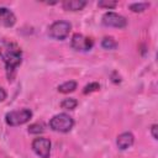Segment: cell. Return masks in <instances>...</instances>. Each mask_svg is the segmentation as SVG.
Wrapping results in <instances>:
<instances>
[{
  "mask_svg": "<svg viewBox=\"0 0 158 158\" xmlns=\"http://www.w3.org/2000/svg\"><path fill=\"white\" fill-rule=\"evenodd\" d=\"M0 57L5 63V69L9 80H12L15 77L16 68L21 64L22 60L21 48L14 42L4 41L0 43Z\"/></svg>",
  "mask_w": 158,
  "mask_h": 158,
  "instance_id": "obj_1",
  "label": "cell"
},
{
  "mask_svg": "<svg viewBox=\"0 0 158 158\" xmlns=\"http://www.w3.org/2000/svg\"><path fill=\"white\" fill-rule=\"evenodd\" d=\"M74 126V120L67 114H58L49 121V127L56 132H69Z\"/></svg>",
  "mask_w": 158,
  "mask_h": 158,
  "instance_id": "obj_2",
  "label": "cell"
},
{
  "mask_svg": "<svg viewBox=\"0 0 158 158\" xmlns=\"http://www.w3.org/2000/svg\"><path fill=\"white\" fill-rule=\"evenodd\" d=\"M32 117V111L30 109H21V110H15L10 111L5 116V121L9 126H20L30 121Z\"/></svg>",
  "mask_w": 158,
  "mask_h": 158,
  "instance_id": "obj_3",
  "label": "cell"
},
{
  "mask_svg": "<svg viewBox=\"0 0 158 158\" xmlns=\"http://www.w3.org/2000/svg\"><path fill=\"white\" fill-rule=\"evenodd\" d=\"M70 23L67 21H56L49 26L48 35L54 40H64L70 32Z\"/></svg>",
  "mask_w": 158,
  "mask_h": 158,
  "instance_id": "obj_4",
  "label": "cell"
},
{
  "mask_svg": "<svg viewBox=\"0 0 158 158\" xmlns=\"http://www.w3.org/2000/svg\"><path fill=\"white\" fill-rule=\"evenodd\" d=\"M32 149L41 158H49V154H51V141L48 138H44V137L35 138L33 142H32Z\"/></svg>",
  "mask_w": 158,
  "mask_h": 158,
  "instance_id": "obj_5",
  "label": "cell"
},
{
  "mask_svg": "<svg viewBox=\"0 0 158 158\" xmlns=\"http://www.w3.org/2000/svg\"><path fill=\"white\" fill-rule=\"evenodd\" d=\"M101 21H102V25H105L107 27L123 28L127 25V21H126V19L123 16H121V15H118L116 12H112V11L105 12Z\"/></svg>",
  "mask_w": 158,
  "mask_h": 158,
  "instance_id": "obj_6",
  "label": "cell"
},
{
  "mask_svg": "<svg viewBox=\"0 0 158 158\" xmlns=\"http://www.w3.org/2000/svg\"><path fill=\"white\" fill-rule=\"evenodd\" d=\"M93 40L89 38V37H85L80 33H75L73 35L72 37V41H70V46L75 49V51H80V52H86V51H90L93 48Z\"/></svg>",
  "mask_w": 158,
  "mask_h": 158,
  "instance_id": "obj_7",
  "label": "cell"
},
{
  "mask_svg": "<svg viewBox=\"0 0 158 158\" xmlns=\"http://www.w3.org/2000/svg\"><path fill=\"white\" fill-rule=\"evenodd\" d=\"M16 22V16L14 12L6 7H0V26L11 27Z\"/></svg>",
  "mask_w": 158,
  "mask_h": 158,
  "instance_id": "obj_8",
  "label": "cell"
},
{
  "mask_svg": "<svg viewBox=\"0 0 158 158\" xmlns=\"http://www.w3.org/2000/svg\"><path fill=\"white\" fill-rule=\"evenodd\" d=\"M133 141H135V137L131 132H123L117 137L116 143H117V147L121 151H125V149H127L128 147H131L133 144Z\"/></svg>",
  "mask_w": 158,
  "mask_h": 158,
  "instance_id": "obj_9",
  "label": "cell"
},
{
  "mask_svg": "<svg viewBox=\"0 0 158 158\" xmlns=\"http://www.w3.org/2000/svg\"><path fill=\"white\" fill-rule=\"evenodd\" d=\"M86 5V1L83 0H67L62 4L63 9L67 11H79Z\"/></svg>",
  "mask_w": 158,
  "mask_h": 158,
  "instance_id": "obj_10",
  "label": "cell"
},
{
  "mask_svg": "<svg viewBox=\"0 0 158 158\" xmlns=\"http://www.w3.org/2000/svg\"><path fill=\"white\" fill-rule=\"evenodd\" d=\"M77 89V83L74 80H69V81H65L63 84H60L58 86V91L59 93H63V94H68V93H72Z\"/></svg>",
  "mask_w": 158,
  "mask_h": 158,
  "instance_id": "obj_11",
  "label": "cell"
},
{
  "mask_svg": "<svg viewBox=\"0 0 158 158\" xmlns=\"http://www.w3.org/2000/svg\"><path fill=\"white\" fill-rule=\"evenodd\" d=\"M77 105H78V101L74 98H67L60 102L62 109H65V110H73L77 107Z\"/></svg>",
  "mask_w": 158,
  "mask_h": 158,
  "instance_id": "obj_12",
  "label": "cell"
},
{
  "mask_svg": "<svg viewBox=\"0 0 158 158\" xmlns=\"http://www.w3.org/2000/svg\"><path fill=\"white\" fill-rule=\"evenodd\" d=\"M101 46L105 49H115L117 47V42L112 38V37H105L101 42Z\"/></svg>",
  "mask_w": 158,
  "mask_h": 158,
  "instance_id": "obj_13",
  "label": "cell"
},
{
  "mask_svg": "<svg viewBox=\"0 0 158 158\" xmlns=\"http://www.w3.org/2000/svg\"><path fill=\"white\" fill-rule=\"evenodd\" d=\"M148 6H149L148 2H135V4H131V5H130V9H131L133 12H142V11H144Z\"/></svg>",
  "mask_w": 158,
  "mask_h": 158,
  "instance_id": "obj_14",
  "label": "cell"
},
{
  "mask_svg": "<svg viewBox=\"0 0 158 158\" xmlns=\"http://www.w3.org/2000/svg\"><path fill=\"white\" fill-rule=\"evenodd\" d=\"M43 131H44V127H43L42 123H32L28 127V132L32 133V135H40Z\"/></svg>",
  "mask_w": 158,
  "mask_h": 158,
  "instance_id": "obj_15",
  "label": "cell"
},
{
  "mask_svg": "<svg viewBox=\"0 0 158 158\" xmlns=\"http://www.w3.org/2000/svg\"><path fill=\"white\" fill-rule=\"evenodd\" d=\"M99 89H100V85H99V83H90V84H88V85L84 88L83 93H84V94H89V93L96 91V90H99Z\"/></svg>",
  "mask_w": 158,
  "mask_h": 158,
  "instance_id": "obj_16",
  "label": "cell"
},
{
  "mask_svg": "<svg viewBox=\"0 0 158 158\" xmlns=\"http://www.w3.org/2000/svg\"><path fill=\"white\" fill-rule=\"evenodd\" d=\"M98 5L100 7H106V9H114L117 6V2L116 1H99Z\"/></svg>",
  "mask_w": 158,
  "mask_h": 158,
  "instance_id": "obj_17",
  "label": "cell"
},
{
  "mask_svg": "<svg viewBox=\"0 0 158 158\" xmlns=\"http://www.w3.org/2000/svg\"><path fill=\"white\" fill-rule=\"evenodd\" d=\"M158 126L157 125H152V127H151V133H152V137L154 138V139H157L158 138V136H157V128Z\"/></svg>",
  "mask_w": 158,
  "mask_h": 158,
  "instance_id": "obj_18",
  "label": "cell"
},
{
  "mask_svg": "<svg viewBox=\"0 0 158 158\" xmlns=\"http://www.w3.org/2000/svg\"><path fill=\"white\" fill-rule=\"evenodd\" d=\"M5 99H6V91L2 88H0V102L4 101Z\"/></svg>",
  "mask_w": 158,
  "mask_h": 158,
  "instance_id": "obj_19",
  "label": "cell"
}]
</instances>
